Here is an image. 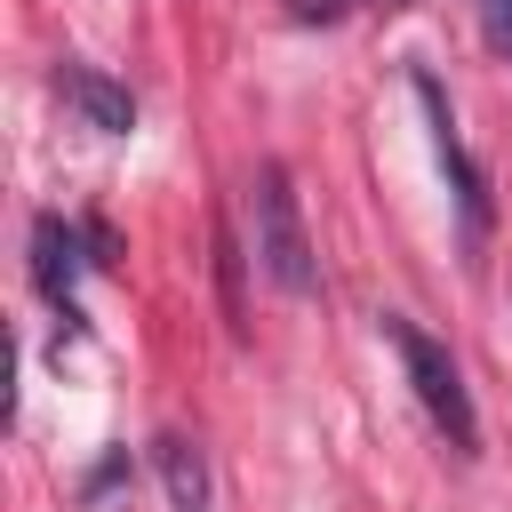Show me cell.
I'll use <instances>...</instances> for the list:
<instances>
[{"label": "cell", "mask_w": 512, "mask_h": 512, "mask_svg": "<svg viewBox=\"0 0 512 512\" xmlns=\"http://www.w3.org/2000/svg\"><path fill=\"white\" fill-rule=\"evenodd\" d=\"M248 264L296 304L320 296V256H312V232H304V200H296L280 160L248 168Z\"/></svg>", "instance_id": "cell-1"}, {"label": "cell", "mask_w": 512, "mask_h": 512, "mask_svg": "<svg viewBox=\"0 0 512 512\" xmlns=\"http://www.w3.org/2000/svg\"><path fill=\"white\" fill-rule=\"evenodd\" d=\"M376 328H384V344L400 352V368H408V384H416V400H424L432 432H440L456 456H472V448H480V416H472V392H464V368L448 360V344H440V336H424L408 312H384Z\"/></svg>", "instance_id": "cell-2"}, {"label": "cell", "mask_w": 512, "mask_h": 512, "mask_svg": "<svg viewBox=\"0 0 512 512\" xmlns=\"http://www.w3.org/2000/svg\"><path fill=\"white\" fill-rule=\"evenodd\" d=\"M416 104H424L432 152H440V168H448V192H456V208H464V248H480V240H488V184H480V168L464 160L456 120H448V96H440V80H432V72H416Z\"/></svg>", "instance_id": "cell-3"}, {"label": "cell", "mask_w": 512, "mask_h": 512, "mask_svg": "<svg viewBox=\"0 0 512 512\" xmlns=\"http://www.w3.org/2000/svg\"><path fill=\"white\" fill-rule=\"evenodd\" d=\"M56 96H64L88 128H104V136H128V128H136V96H128L120 80L88 72V64H64V72H56Z\"/></svg>", "instance_id": "cell-4"}, {"label": "cell", "mask_w": 512, "mask_h": 512, "mask_svg": "<svg viewBox=\"0 0 512 512\" xmlns=\"http://www.w3.org/2000/svg\"><path fill=\"white\" fill-rule=\"evenodd\" d=\"M152 464H160V488H168V512H208V504H216V488H208V456H200V440H184V432H160V440H152Z\"/></svg>", "instance_id": "cell-5"}, {"label": "cell", "mask_w": 512, "mask_h": 512, "mask_svg": "<svg viewBox=\"0 0 512 512\" xmlns=\"http://www.w3.org/2000/svg\"><path fill=\"white\" fill-rule=\"evenodd\" d=\"M32 272H40V296L48 304H72V272H80V232L64 216H40L32 224Z\"/></svg>", "instance_id": "cell-6"}, {"label": "cell", "mask_w": 512, "mask_h": 512, "mask_svg": "<svg viewBox=\"0 0 512 512\" xmlns=\"http://www.w3.org/2000/svg\"><path fill=\"white\" fill-rule=\"evenodd\" d=\"M360 0H288V16L296 24H336V16H352Z\"/></svg>", "instance_id": "cell-7"}, {"label": "cell", "mask_w": 512, "mask_h": 512, "mask_svg": "<svg viewBox=\"0 0 512 512\" xmlns=\"http://www.w3.org/2000/svg\"><path fill=\"white\" fill-rule=\"evenodd\" d=\"M480 16H488V32L512 48V0H480Z\"/></svg>", "instance_id": "cell-8"}, {"label": "cell", "mask_w": 512, "mask_h": 512, "mask_svg": "<svg viewBox=\"0 0 512 512\" xmlns=\"http://www.w3.org/2000/svg\"><path fill=\"white\" fill-rule=\"evenodd\" d=\"M384 8H408V0H384Z\"/></svg>", "instance_id": "cell-9"}]
</instances>
